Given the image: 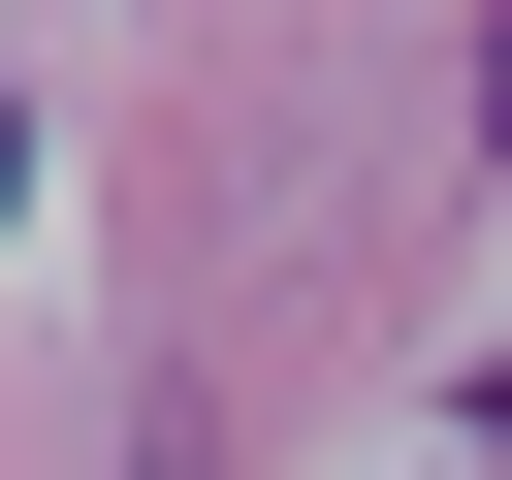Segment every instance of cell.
<instances>
[{"mask_svg": "<svg viewBox=\"0 0 512 480\" xmlns=\"http://www.w3.org/2000/svg\"><path fill=\"white\" fill-rule=\"evenodd\" d=\"M480 160H512V64H480Z\"/></svg>", "mask_w": 512, "mask_h": 480, "instance_id": "1", "label": "cell"}]
</instances>
